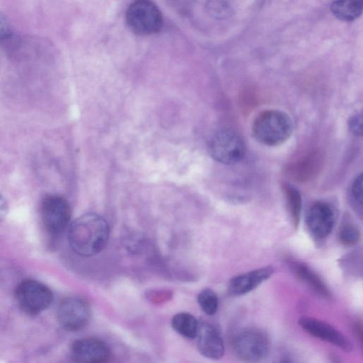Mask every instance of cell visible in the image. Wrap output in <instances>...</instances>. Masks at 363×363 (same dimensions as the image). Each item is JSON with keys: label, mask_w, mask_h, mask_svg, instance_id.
<instances>
[{"label": "cell", "mask_w": 363, "mask_h": 363, "mask_svg": "<svg viewBox=\"0 0 363 363\" xmlns=\"http://www.w3.org/2000/svg\"><path fill=\"white\" fill-rule=\"evenodd\" d=\"M109 238L106 220L95 213H86L70 225L68 240L72 250L82 257L99 254L106 247Z\"/></svg>", "instance_id": "6da1fadb"}, {"label": "cell", "mask_w": 363, "mask_h": 363, "mask_svg": "<svg viewBox=\"0 0 363 363\" xmlns=\"http://www.w3.org/2000/svg\"><path fill=\"white\" fill-rule=\"evenodd\" d=\"M292 131L293 124L289 115L276 109L260 113L252 126L254 138L259 143L268 146L279 145L285 143Z\"/></svg>", "instance_id": "7a4b0ae2"}, {"label": "cell", "mask_w": 363, "mask_h": 363, "mask_svg": "<svg viewBox=\"0 0 363 363\" xmlns=\"http://www.w3.org/2000/svg\"><path fill=\"white\" fill-rule=\"evenodd\" d=\"M126 22L131 31L139 35L158 33L162 28V16L157 6L150 0H137L126 11Z\"/></svg>", "instance_id": "3957f363"}, {"label": "cell", "mask_w": 363, "mask_h": 363, "mask_svg": "<svg viewBox=\"0 0 363 363\" xmlns=\"http://www.w3.org/2000/svg\"><path fill=\"white\" fill-rule=\"evenodd\" d=\"M210 155L225 164L238 162L244 157L245 147L242 138L234 130L223 128L213 133L209 139Z\"/></svg>", "instance_id": "277c9868"}, {"label": "cell", "mask_w": 363, "mask_h": 363, "mask_svg": "<svg viewBox=\"0 0 363 363\" xmlns=\"http://www.w3.org/2000/svg\"><path fill=\"white\" fill-rule=\"evenodd\" d=\"M269 340L259 329L249 328L240 332L234 338L233 347L236 357L245 362H258L269 352Z\"/></svg>", "instance_id": "5b68a950"}, {"label": "cell", "mask_w": 363, "mask_h": 363, "mask_svg": "<svg viewBox=\"0 0 363 363\" xmlns=\"http://www.w3.org/2000/svg\"><path fill=\"white\" fill-rule=\"evenodd\" d=\"M16 298L22 311L29 315H35L50 306L52 294L44 284L33 280H26L17 287Z\"/></svg>", "instance_id": "8992f818"}, {"label": "cell", "mask_w": 363, "mask_h": 363, "mask_svg": "<svg viewBox=\"0 0 363 363\" xmlns=\"http://www.w3.org/2000/svg\"><path fill=\"white\" fill-rule=\"evenodd\" d=\"M91 317L89 302L80 296L64 299L57 310L58 322L65 330L77 331L85 328Z\"/></svg>", "instance_id": "52a82bcc"}, {"label": "cell", "mask_w": 363, "mask_h": 363, "mask_svg": "<svg viewBox=\"0 0 363 363\" xmlns=\"http://www.w3.org/2000/svg\"><path fill=\"white\" fill-rule=\"evenodd\" d=\"M41 217L45 227L50 233H61L69 222L70 206L67 200L61 196H47L41 204Z\"/></svg>", "instance_id": "ba28073f"}, {"label": "cell", "mask_w": 363, "mask_h": 363, "mask_svg": "<svg viewBox=\"0 0 363 363\" xmlns=\"http://www.w3.org/2000/svg\"><path fill=\"white\" fill-rule=\"evenodd\" d=\"M335 222L334 208L328 203L317 201L308 209L306 224L311 236L317 240L327 238Z\"/></svg>", "instance_id": "9c48e42d"}, {"label": "cell", "mask_w": 363, "mask_h": 363, "mask_svg": "<svg viewBox=\"0 0 363 363\" xmlns=\"http://www.w3.org/2000/svg\"><path fill=\"white\" fill-rule=\"evenodd\" d=\"M300 326L311 335L326 341L349 352L352 350V343L346 336L330 324L309 317H303L299 319Z\"/></svg>", "instance_id": "30bf717a"}, {"label": "cell", "mask_w": 363, "mask_h": 363, "mask_svg": "<svg viewBox=\"0 0 363 363\" xmlns=\"http://www.w3.org/2000/svg\"><path fill=\"white\" fill-rule=\"evenodd\" d=\"M72 359L78 362L103 363L109 360L111 352L106 342L94 337L74 341L70 349Z\"/></svg>", "instance_id": "8fae6325"}, {"label": "cell", "mask_w": 363, "mask_h": 363, "mask_svg": "<svg viewBox=\"0 0 363 363\" xmlns=\"http://www.w3.org/2000/svg\"><path fill=\"white\" fill-rule=\"evenodd\" d=\"M199 352L211 359H219L225 352L223 338L216 328L208 323L199 324L196 337Z\"/></svg>", "instance_id": "7c38bea8"}, {"label": "cell", "mask_w": 363, "mask_h": 363, "mask_svg": "<svg viewBox=\"0 0 363 363\" xmlns=\"http://www.w3.org/2000/svg\"><path fill=\"white\" fill-rule=\"evenodd\" d=\"M323 164V154L320 151L313 150L291 164L286 173L293 181L305 182L315 177L320 171Z\"/></svg>", "instance_id": "4fadbf2b"}, {"label": "cell", "mask_w": 363, "mask_h": 363, "mask_svg": "<svg viewBox=\"0 0 363 363\" xmlns=\"http://www.w3.org/2000/svg\"><path fill=\"white\" fill-rule=\"evenodd\" d=\"M274 272V269L272 266H265L235 276L229 281L228 294L233 296L246 294L268 279Z\"/></svg>", "instance_id": "5bb4252c"}, {"label": "cell", "mask_w": 363, "mask_h": 363, "mask_svg": "<svg viewBox=\"0 0 363 363\" xmlns=\"http://www.w3.org/2000/svg\"><path fill=\"white\" fill-rule=\"evenodd\" d=\"M287 263L291 271L313 291L323 298L330 297V291L325 283L306 264L291 259H287Z\"/></svg>", "instance_id": "9a60e30c"}, {"label": "cell", "mask_w": 363, "mask_h": 363, "mask_svg": "<svg viewBox=\"0 0 363 363\" xmlns=\"http://www.w3.org/2000/svg\"><path fill=\"white\" fill-rule=\"evenodd\" d=\"M330 9L337 18L352 21L362 14L363 0H335Z\"/></svg>", "instance_id": "2e32d148"}, {"label": "cell", "mask_w": 363, "mask_h": 363, "mask_svg": "<svg viewBox=\"0 0 363 363\" xmlns=\"http://www.w3.org/2000/svg\"><path fill=\"white\" fill-rule=\"evenodd\" d=\"M171 323L173 329L182 336L189 339L196 337L199 323L191 314L177 313L172 317Z\"/></svg>", "instance_id": "e0dca14e"}, {"label": "cell", "mask_w": 363, "mask_h": 363, "mask_svg": "<svg viewBox=\"0 0 363 363\" xmlns=\"http://www.w3.org/2000/svg\"><path fill=\"white\" fill-rule=\"evenodd\" d=\"M283 192L286 207L294 228H298L302 208L301 196L299 191L289 184H283Z\"/></svg>", "instance_id": "ac0fdd59"}, {"label": "cell", "mask_w": 363, "mask_h": 363, "mask_svg": "<svg viewBox=\"0 0 363 363\" xmlns=\"http://www.w3.org/2000/svg\"><path fill=\"white\" fill-rule=\"evenodd\" d=\"M348 199L351 207L362 217V174H359L352 182L348 191Z\"/></svg>", "instance_id": "d6986e66"}, {"label": "cell", "mask_w": 363, "mask_h": 363, "mask_svg": "<svg viewBox=\"0 0 363 363\" xmlns=\"http://www.w3.org/2000/svg\"><path fill=\"white\" fill-rule=\"evenodd\" d=\"M197 301L201 310L207 315L215 314L218 308V298L211 289H203L197 296Z\"/></svg>", "instance_id": "ffe728a7"}, {"label": "cell", "mask_w": 363, "mask_h": 363, "mask_svg": "<svg viewBox=\"0 0 363 363\" xmlns=\"http://www.w3.org/2000/svg\"><path fill=\"white\" fill-rule=\"evenodd\" d=\"M361 237L359 230L351 223L343 225L338 233L340 242L347 247H352L357 244Z\"/></svg>", "instance_id": "44dd1931"}, {"label": "cell", "mask_w": 363, "mask_h": 363, "mask_svg": "<svg viewBox=\"0 0 363 363\" xmlns=\"http://www.w3.org/2000/svg\"><path fill=\"white\" fill-rule=\"evenodd\" d=\"M349 128L353 134L362 135V116L360 114L356 113L350 118Z\"/></svg>", "instance_id": "7402d4cb"}, {"label": "cell", "mask_w": 363, "mask_h": 363, "mask_svg": "<svg viewBox=\"0 0 363 363\" xmlns=\"http://www.w3.org/2000/svg\"><path fill=\"white\" fill-rule=\"evenodd\" d=\"M11 27L7 20L0 15V41L9 38L11 35Z\"/></svg>", "instance_id": "603a6c76"}, {"label": "cell", "mask_w": 363, "mask_h": 363, "mask_svg": "<svg viewBox=\"0 0 363 363\" xmlns=\"http://www.w3.org/2000/svg\"><path fill=\"white\" fill-rule=\"evenodd\" d=\"M354 330H355V334L357 337V339L359 340V341L361 343V345H362V325L360 324V323H356L355 324V326H354Z\"/></svg>", "instance_id": "cb8c5ba5"}, {"label": "cell", "mask_w": 363, "mask_h": 363, "mask_svg": "<svg viewBox=\"0 0 363 363\" xmlns=\"http://www.w3.org/2000/svg\"><path fill=\"white\" fill-rule=\"evenodd\" d=\"M7 206L4 198L0 195V218L4 215L6 213Z\"/></svg>", "instance_id": "d4e9b609"}]
</instances>
